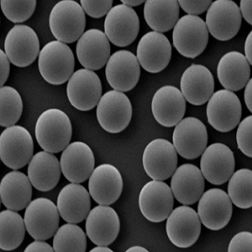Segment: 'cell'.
Segmentation results:
<instances>
[{"label":"cell","mask_w":252,"mask_h":252,"mask_svg":"<svg viewBox=\"0 0 252 252\" xmlns=\"http://www.w3.org/2000/svg\"><path fill=\"white\" fill-rule=\"evenodd\" d=\"M132 105L124 93L111 90L101 97L97 105V119L101 127L111 134L123 131L132 118Z\"/></svg>","instance_id":"6"},{"label":"cell","mask_w":252,"mask_h":252,"mask_svg":"<svg viewBox=\"0 0 252 252\" xmlns=\"http://www.w3.org/2000/svg\"><path fill=\"white\" fill-rule=\"evenodd\" d=\"M23 111V102L16 89L9 86L0 89V125L9 127L17 123Z\"/></svg>","instance_id":"36"},{"label":"cell","mask_w":252,"mask_h":252,"mask_svg":"<svg viewBox=\"0 0 252 252\" xmlns=\"http://www.w3.org/2000/svg\"><path fill=\"white\" fill-rule=\"evenodd\" d=\"M142 163L145 172L152 179L166 180L177 169L178 152L170 141L156 139L144 150Z\"/></svg>","instance_id":"15"},{"label":"cell","mask_w":252,"mask_h":252,"mask_svg":"<svg viewBox=\"0 0 252 252\" xmlns=\"http://www.w3.org/2000/svg\"><path fill=\"white\" fill-rule=\"evenodd\" d=\"M36 7L35 0H1L3 15L13 23H22L29 20Z\"/></svg>","instance_id":"37"},{"label":"cell","mask_w":252,"mask_h":252,"mask_svg":"<svg viewBox=\"0 0 252 252\" xmlns=\"http://www.w3.org/2000/svg\"><path fill=\"white\" fill-rule=\"evenodd\" d=\"M235 168L234 153L224 144H212L202 154L200 171L204 179L210 184H225L235 172Z\"/></svg>","instance_id":"19"},{"label":"cell","mask_w":252,"mask_h":252,"mask_svg":"<svg viewBox=\"0 0 252 252\" xmlns=\"http://www.w3.org/2000/svg\"><path fill=\"white\" fill-rule=\"evenodd\" d=\"M245 57L247 58L250 65L252 64V33L250 32L245 41Z\"/></svg>","instance_id":"46"},{"label":"cell","mask_w":252,"mask_h":252,"mask_svg":"<svg viewBox=\"0 0 252 252\" xmlns=\"http://www.w3.org/2000/svg\"><path fill=\"white\" fill-rule=\"evenodd\" d=\"M34 135L40 147L50 153H58L68 146L72 126L68 115L63 110L50 109L38 118Z\"/></svg>","instance_id":"1"},{"label":"cell","mask_w":252,"mask_h":252,"mask_svg":"<svg viewBox=\"0 0 252 252\" xmlns=\"http://www.w3.org/2000/svg\"><path fill=\"white\" fill-rule=\"evenodd\" d=\"M53 251H54L53 247H51L48 243H46L45 241H37V240H35V241L30 244L29 246L25 250V252H52Z\"/></svg>","instance_id":"43"},{"label":"cell","mask_w":252,"mask_h":252,"mask_svg":"<svg viewBox=\"0 0 252 252\" xmlns=\"http://www.w3.org/2000/svg\"><path fill=\"white\" fill-rule=\"evenodd\" d=\"M76 53L85 68L92 71L103 68L110 58L109 39L99 30H89L78 40Z\"/></svg>","instance_id":"25"},{"label":"cell","mask_w":252,"mask_h":252,"mask_svg":"<svg viewBox=\"0 0 252 252\" xmlns=\"http://www.w3.org/2000/svg\"><path fill=\"white\" fill-rule=\"evenodd\" d=\"M228 195L235 206L250 209L252 206V170L240 169L233 173L229 179Z\"/></svg>","instance_id":"34"},{"label":"cell","mask_w":252,"mask_h":252,"mask_svg":"<svg viewBox=\"0 0 252 252\" xmlns=\"http://www.w3.org/2000/svg\"><path fill=\"white\" fill-rule=\"evenodd\" d=\"M66 94L75 109L81 111L91 110L97 106L102 97L100 78L92 70L79 69L69 79Z\"/></svg>","instance_id":"13"},{"label":"cell","mask_w":252,"mask_h":252,"mask_svg":"<svg viewBox=\"0 0 252 252\" xmlns=\"http://www.w3.org/2000/svg\"><path fill=\"white\" fill-rule=\"evenodd\" d=\"M244 98L245 103L250 111H252V80L250 79L245 87V93H244Z\"/></svg>","instance_id":"45"},{"label":"cell","mask_w":252,"mask_h":252,"mask_svg":"<svg viewBox=\"0 0 252 252\" xmlns=\"http://www.w3.org/2000/svg\"><path fill=\"white\" fill-rule=\"evenodd\" d=\"M136 58L146 72L158 73L169 64L172 58V45L162 33L148 32L144 34L138 43Z\"/></svg>","instance_id":"18"},{"label":"cell","mask_w":252,"mask_h":252,"mask_svg":"<svg viewBox=\"0 0 252 252\" xmlns=\"http://www.w3.org/2000/svg\"><path fill=\"white\" fill-rule=\"evenodd\" d=\"M49 26L54 37L65 44L72 43L84 33L85 12L73 0H63L55 4L49 16Z\"/></svg>","instance_id":"2"},{"label":"cell","mask_w":252,"mask_h":252,"mask_svg":"<svg viewBox=\"0 0 252 252\" xmlns=\"http://www.w3.org/2000/svg\"><path fill=\"white\" fill-rule=\"evenodd\" d=\"M38 67L42 78L52 85L66 83L73 74L74 55L66 44L53 40L41 49Z\"/></svg>","instance_id":"3"},{"label":"cell","mask_w":252,"mask_h":252,"mask_svg":"<svg viewBox=\"0 0 252 252\" xmlns=\"http://www.w3.org/2000/svg\"><path fill=\"white\" fill-rule=\"evenodd\" d=\"M55 252H86V234L76 223L63 224L53 238Z\"/></svg>","instance_id":"35"},{"label":"cell","mask_w":252,"mask_h":252,"mask_svg":"<svg viewBox=\"0 0 252 252\" xmlns=\"http://www.w3.org/2000/svg\"><path fill=\"white\" fill-rule=\"evenodd\" d=\"M91 252H112V250L109 249V247H107L106 246H97V247H95L94 249L90 251Z\"/></svg>","instance_id":"48"},{"label":"cell","mask_w":252,"mask_h":252,"mask_svg":"<svg viewBox=\"0 0 252 252\" xmlns=\"http://www.w3.org/2000/svg\"><path fill=\"white\" fill-rule=\"evenodd\" d=\"M58 206L48 198L32 200L24 216L26 230L34 240L46 241L58 231L60 223Z\"/></svg>","instance_id":"7"},{"label":"cell","mask_w":252,"mask_h":252,"mask_svg":"<svg viewBox=\"0 0 252 252\" xmlns=\"http://www.w3.org/2000/svg\"><path fill=\"white\" fill-rule=\"evenodd\" d=\"M34 142L30 132L23 126L7 127L0 136V158L11 169L22 168L33 158Z\"/></svg>","instance_id":"5"},{"label":"cell","mask_w":252,"mask_h":252,"mask_svg":"<svg viewBox=\"0 0 252 252\" xmlns=\"http://www.w3.org/2000/svg\"><path fill=\"white\" fill-rule=\"evenodd\" d=\"M228 251L230 252H252V234L248 231L238 233L232 238Z\"/></svg>","instance_id":"40"},{"label":"cell","mask_w":252,"mask_h":252,"mask_svg":"<svg viewBox=\"0 0 252 252\" xmlns=\"http://www.w3.org/2000/svg\"><path fill=\"white\" fill-rule=\"evenodd\" d=\"M121 2H122V4L128 6L129 8L141 5L144 3L143 0H121Z\"/></svg>","instance_id":"47"},{"label":"cell","mask_w":252,"mask_h":252,"mask_svg":"<svg viewBox=\"0 0 252 252\" xmlns=\"http://www.w3.org/2000/svg\"><path fill=\"white\" fill-rule=\"evenodd\" d=\"M32 184L28 176L16 170L3 177L0 184L2 204L8 209L20 211L32 202Z\"/></svg>","instance_id":"31"},{"label":"cell","mask_w":252,"mask_h":252,"mask_svg":"<svg viewBox=\"0 0 252 252\" xmlns=\"http://www.w3.org/2000/svg\"><path fill=\"white\" fill-rule=\"evenodd\" d=\"M206 24L196 15H186L175 25L172 33L173 46L185 58H197L206 49L209 42Z\"/></svg>","instance_id":"4"},{"label":"cell","mask_w":252,"mask_h":252,"mask_svg":"<svg viewBox=\"0 0 252 252\" xmlns=\"http://www.w3.org/2000/svg\"><path fill=\"white\" fill-rule=\"evenodd\" d=\"M206 114L208 122L214 129L222 133L231 131L241 121V100L235 93L221 89L209 98Z\"/></svg>","instance_id":"8"},{"label":"cell","mask_w":252,"mask_h":252,"mask_svg":"<svg viewBox=\"0 0 252 252\" xmlns=\"http://www.w3.org/2000/svg\"><path fill=\"white\" fill-rule=\"evenodd\" d=\"M252 116H247L241 121L236 131V141L238 148L244 155L252 157Z\"/></svg>","instance_id":"38"},{"label":"cell","mask_w":252,"mask_h":252,"mask_svg":"<svg viewBox=\"0 0 252 252\" xmlns=\"http://www.w3.org/2000/svg\"><path fill=\"white\" fill-rule=\"evenodd\" d=\"M179 7L184 9L189 15H201L208 10L209 6L213 3L211 0H199V1H189L180 0L178 1Z\"/></svg>","instance_id":"41"},{"label":"cell","mask_w":252,"mask_h":252,"mask_svg":"<svg viewBox=\"0 0 252 252\" xmlns=\"http://www.w3.org/2000/svg\"><path fill=\"white\" fill-rule=\"evenodd\" d=\"M217 76L226 90L240 91L251 79V65L241 52H227L219 62Z\"/></svg>","instance_id":"29"},{"label":"cell","mask_w":252,"mask_h":252,"mask_svg":"<svg viewBox=\"0 0 252 252\" xmlns=\"http://www.w3.org/2000/svg\"><path fill=\"white\" fill-rule=\"evenodd\" d=\"M147 252L148 251L145 249L144 247H132L129 249L127 250V252Z\"/></svg>","instance_id":"49"},{"label":"cell","mask_w":252,"mask_h":252,"mask_svg":"<svg viewBox=\"0 0 252 252\" xmlns=\"http://www.w3.org/2000/svg\"><path fill=\"white\" fill-rule=\"evenodd\" d=\"M242 16L239 6L231 0H216L207 10V29L221 41L231 40L241 29Z\"/></svg>","instance_id":"9"},{"label":"cell","mask_w":252,"mask_h":252,"mask_svg":"<svg viewBox=\"0 0 252 252\" xmlns=\"http://www.w3.org/2000/svg\"><path fill=\"white\" fill-rule=\"evenodd\" d=\"M60 165L62 173L69 182L82 184L94 170V155L86 143L76 141L63 150Z\"/></svg>","instance_id":"21"},{"label":"cell","mask_w":252,"mask_h":252,"mask_svg":"<svg viewBox=\"0 0 252 252\" xmlns=\"http://www.w3.org/2000/svg\"><path fill=\"white\" fill-rule=\"evenodd\" d=\"M87 235L97 246H109L117 239L121 221L115 209L98 205L90 210L86 219Z\"/></svg>","instance_id":"24"},{"label":"cell","mask_w":252,"mask_h":252,"mask_svg":"<svg viewBox=\"0 0 252 252\" xmlns=\"http://www.w3.org/2000/svg\"><path fill=\"white\" fill-rule=\"evenodd\" d=\"M140 32V19L136 12L124 4L112 7L104 20V34L111 43L120 47L135 41Z\"/></svg>","instance_id":"11"},{"label":"cell","mask_w":252,"mask_h":252,"mask_svg":"<svg viewBox=\"0 0 252 252\" xmlns=\"http://www.w3.org/2000/svg\"><path fill=\"white\" fill-rule=\"evenodd\" d=\"M123 178L120 171L110 164L97 166L89 181V194L100 205H111L120 198Z\"/></svg>","instance_id":"22"},{"label":"cell","mask_w":252,"mask_h":252,"mask_svg":"<svg viewBox=\"0 0 252 252\" xmlns=\"http://www.w3.org/2000/svg\"><path fill=\"white\" fill-rule=\"evenodd\" d=\"M9 58L3 50H0V84L1 87L4 85L6 81L9 78V71H10V64Z\"/></svg>","instance_id":"42"},{"label":"cell","mask_w":252,"mask_h":252,"mask_svg":"<svg viewBox=\"0 0 252 252\" xmlns=\"http://www.w3.org/2000/svg\"><path fill=\"white\" fill-rule=\"evenodd\" d=\"M105 76L109 85L120 92L134 89L141 77V65L129 51L121 50L110 56L106 64Z\"/></svg>","instance_id":"17"},{"label":"cell","mask_w":252,"mask_h":252,"mask_svg":"<svg viewBox=\"0 0 252 252\" xmlns=\"http://www.w3.org/2000/svg\"><path fill=\"white\" fill-rule=\"evenodd\" d=\"M3 47L9 62L18 67L32 65L40 52L37 34L25 25H16L9 31Z\"/></svg>","instance_id":"10"},{"label":"cell","mask_w":252,"mask_h":252,"mask_svg":"<svg viewBox=\"0 0 252 252\" xmlns=\"http://www.w3.org/2000/svg\"><path fill=\"white\" fill-rule=\"evenodd\" d=\"M81 6L90 17L99 19L112 9L113 0H81Z\"/></svg>","instance_id":"39"},{"label":"cell","mask_w":252,"mask_h":252,"mask_svg":"<svg viewBox=\"0 0 252 252\" xmlns=\"http://www.w3.org/2000/svg\"><path fill=\"white\" fill-rule=\"evenodd\" d=\"M57 206L61 217L66 222L81 223L90 212V194L80 184L71 183L61 190Z\"/></svg>","instance_id":"28"},{"label":"cell","mask_w":252,"mask_h":252,"mask_svg":"<svg viewBox=\"0 0 252 252\" xmlns=\"http://www.w3.org/2000/svg\"><path fill=\"white\" fill-rule=\"evenodd\" d=\"M144 17L154 32H169L179 20V4L176 0H148L144 6Z\"/></svg>","instance_id":"32"},{"label":"cell","mask_w":252,"mask_h":252,"mask_svg":"<svg viewBox=\"0 0 252 252\" xmlns=\"http://www.w3.org/2000/svg\"><path fill=\"white\" fill-rule=\"evenodd\" d=\"M61 173L58 158L46 151L33 156L28 166V178L32 186L41 192L54 189L59 183Z\"/></svg>","instance_id":"30"},{"label":"cell","mask_w":252,"mask_h":252,"mask_svg":"<svg viewBox=\"0 0 252 252\" xmlns=\"http://www.w3.org/2000/svg\"><path fill=\"white\" fill-rule=\"evenodd\" d=\"M172 189L162 181L152 180L144 185L139 195V207L147 220L160 223L166 220L173 209Z\"/></svg>","instance_id":"12"},{"label":"cell","mask_w":252,"mask_h":252,"mask_svg":"<svg viewBox=\"0 0 252 252\" xmlns=\"http://www.w3.org/2000/svg\"><path fill=\"white\" fill-rule=\"evenodd\" d=\"M180 87L185 100L199 106L207 103L214 94L215 79L206 66L192 64L183 73Z\"/></svg>","instance_id":"26"},{"label":"cell","mask_w":252,"mask_h":252,"mask_svg":"<svg viewBox=\"0 0 252 252\" xmlns=\"http://www.w3.org/2000/svg\"><path fill=\"white\" fill-rule=\"evenodd\" d=\"M173 146L178 154L188 160L200 157L208 144L206 126L198 118L183 119L175 127Z\"/></svg>","instance_id":"14"},{"label":"cell","mask_w":252,"mask_h":252,"mask_svg":"<svg viewBox=\"0 0 252 252\" xmlns=\"http://www.w3.org/2000/svg\"><path fill=\"white\" fill-rule=\"evenodd\" d=\"M232 213V202L228 193L222 189H209L198 200V215L200 221L211 230H220L226 226Z\"/></svg>","instance_id":"20"},{"label":"cell","mask_w":252,"mask_h":252,"mask_svg":"<svg viewBox=\"0 0 252 252\" xmlns=\"http://www.w3.org/2000/svg\"><path fill=\"white\" fill-rule=\"evenodd\" d=\"M204 178L198 166L184 164L172 174L171 189L175 198L184 205L197 203L204 192Z\"/></svg>","instance_id":"27"},{"label":"cell","mask_w":252,"mask_h":252,"mask_svg":"<svg viewBox=\"0 0 252 252\" xmlns=\"http://www.w3.org/2000/svg\"><path fill=\"white\" fill-rule=\"evenodd\" d=\"M152 112L160 126L171 128L184 119L186 100L178 88L172 85L161 87L152 97Z\"/></svg>","instance_id":"23"},{"label":"cell","mask_w":252,"mask_h":252,"mask_svg":"<svg viewBox=\"0 0 252 252\" xmlns=\"http://www.w3.org/2000/svg\"><path fill=\"white\" fill-rule=\"evenodd\" d=\"M240 5H241V7H239V9L241 11V16H243L247 23L252 25V0H241Z\"/></svg>","instance_id":"44"},{"label":"cell","mask_w":252,"mask_h":252,"mask_svg":"<svg viewBox=\"0 0 252 252\" xmlns=\"http://www.w3.org/2000/svg\"><path fill=\"white\" fill-rule=\"evenodd\" d=\"M26 223L17 211L7 209L0 214V248L3 251L17 249L26 235Z\"/></svg>","instance_id":"33"},{"label":"cell","mask_w":252,"mask_h":252,"mask_svg":"<svg viewBox=\"0 0 252 252\" xmlns=\"http://www.w3.org/2000/svg\"><path fill=\"white\" fill-rule=\"evenodd\" d=\"M166 230L170 241L176 247H192L200 236L201 221L198 213L187 205L172 209L166 220Z\"/></svg>","instance_id":"16"}]
</instances>
